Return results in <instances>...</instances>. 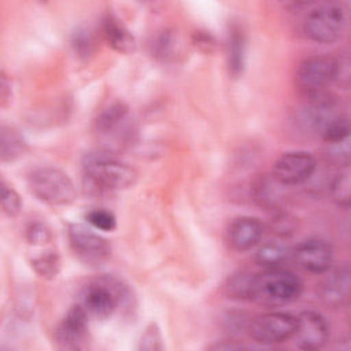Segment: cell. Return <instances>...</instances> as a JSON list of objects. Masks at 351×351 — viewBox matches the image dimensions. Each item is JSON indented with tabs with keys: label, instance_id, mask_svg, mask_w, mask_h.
Masks as SVG:
<instances>
[{
	"label": "cell",
	"instance_id": "6da1fadb",
	"mask_svg": "<svg viewBox=\"0 0 351 351\" xmlns=\"http://www.w3.org/2000/svg\"><path fill=\"white\" fill-rule=\"evenodd\" d=\"M82 173L92 188L97 191H122L133 186L137 171L108 151L96 149L84 155Z\"/></svg>",
	"mask_w": 351,
	"mask_h": 351
},
{
	"label": "cell",
	"instance_id": "7a4b0ae2",
	"mask_svg": "<svg viewBox=\"0 0 351 351\" xmlns=\"http://www.w3.org/2000/svg\"><path fill=\"white\" fill-rule=\"evenodd\" d=\"M302 292L303 282L291 270L274 267L254 273L251 302L266 307H280L296 300Z\"/></svg>",
	"mask_w": 351,
	"mask_h": 351
},
{
	"label": "cell",
	"instance_id": "3957f363",
	"mask_svg": "<svg viewBox=\"0 0 351 351\" xmlns=\"http://www.w3.org/2000/svg\"><path fill=\"white\" fill-rule=\"evenodd\" d=\"M27 186L33 196L49 206H67L77 197V189L67 173L58 167L43 166L27 176Z\"/></svg>",
	"mask_w": 351,
	"mask_h": 351
},
{
	"label": "cell",
	"instance_id": "277c9868",
	"mask_svg": "<svg viewBox=\"0 0 351 351\" xmlns=\"http://www.w3.org/2000/svg\"><path fill=\"white\" fill-rule=\"evenodd\" d=\"M125 296V288L115 280L101 278L90 282L82 299V306L85 307L89 317L97 319H107L114 315V313L122 304Z\"/></svg>",
	"mask_w": 351,
	"mask_h": 351
},
{
	"label": "cell",
	"instance_id": "5b68a950",
	"mask_svg": "<svg viewBox=\"0 0 351 351\" xmlns=\"http://www.w3.org/2000/svg\"><path fill=\"white\" fill-rule=\"evenodd\" d=\"M344 27V11L337 5H321L311 10L303 23L306 37L321 44L337 41L341 37Z\"/></svg>",
	"mask_w": 351,
	"mask_h": 351
},
{
	"label": "cell",
	"instance_id": "8992f818",
	"mask_svg": "<svg viewBox=\"0 0 351 351\" xmlns=\"http://www.w3.org/2000/svg\"><path fill=\"white\" fill-rule=\"evenodd\" d=\"M295 328V315L285 311H270L252 318L247 325V332L254 341L271 346L291 339Z\"/></svg>",
	"mask_w": 351,
	"mask_h": 351
},
{
	"label": "cell",
	"instance_id": "52a82bcc",
	"mask_svg": "<svg viewBox=\"0 0 351 351\" xmlns=\"http://www.w3.org/2000/svg\"><path fill=\"white\" fill-rule=\"evenodd\" d=\"M67 237L74 254L86 265L99 266L110 256L108 241L84 223H69Z\"/></svg>",
	"mask_w": 351,
	"mask_h": 351
},
{
	"label": "cell",
	"instance_id": "ba28073f",
	"mask_svg": "<svg viewBox=\"0 0 351 351\" xmlns=\"http://www.w3.org/2000/svg\"><path fill=\"white\" fill-rule=\"evenodd\" d=\"M336 59L328 55H313L306 58L298 67L296 84L307 96L321 95L322 90L333 82Z\"/></svg>",
	"mask_w": 351,
	"mask_h": 351
},
{
	"label": "cell",
	"instance_id": "9c48e42d",
	"mask_svg": "<svg viewBox=\"0 0 351 351\" xmlns=\"http://www.w3.org/2000/svg\"><path fill=\"white\" fill-rule=\"evenodd\" d=\"M317 160L306 151H289L282 154L273 165L271 176L282 185H298L307 181L315 171Z\"/></svg>",
	"mask_w": 351,
	"mask_h": 351
},
{
	"label": "cell",
	"instance_id": "30bf717a",
	"mask_svg": "<svg viewBox=\"0 0 351 351\" xmlns=\"http://www.w3.org/2000/svg\"><path fill=\"white\" fill-rule=\"evenodd\" d=\"M329 336V324L319 313L306 310L296 317V328L292 337L299 348L307 351L319 350L325 347Z\"/></svg>",
	"mask_w": 351,
	"mask_h": 351
},
{
	"label": "cell",
	"instance_id": "8fae6325",
	"mask_svg": "<svg viewBox=\"0 0 351 351\" xmlns=\"http://www.w3.org/2000/svg\"><path fill=\"white\" fill-rule=\"evenodd\" d=\"M88 318L89 314L82 304L71 306L55 332L59 346L70 350L81 348L88 337Z\"/></svg>",
	"mask_w": 351,
	"mask_h": 351
},
{
	"label": "cell",
	"instance_id": "7c38bea8",
	"mask_svg": "<svg viewBox=\"0 0 351 351\" xmlns=\"http://www.w3.org/2000/svg\"><path fill=\"white\" fill-rule=\"evenodd\" d=\"M293 258L303 270L321 274L330 269L333 250L330 244L322 239H307L296 245Z\"/></svg>",
	"mask_w": 351,
	"mask_h": 351
},
{
	"label": "cell",
	"instance_id": "4fadbf2b",
	"mask_svg": "<svg viewBox=\"0 0 351 351\" xmlns=\"http://www.w3.org/2000/svg\"><path fill=\"white\" fill-rule=\"evenodd\" d=\"M265 233L263 222L256 217L243 215L234 218L226 230V240L234 251L244 252L259 244Z\"/></svg>",
	"mask_w": 351,
	"mask_h": 351
},
{
	"label": "cell",
	"instance_id": "5bb4252c",
	"mask_svg": "<svg viewBox=\"0 0 351 351\" xmlns=\"http://www.w3.org/2000/svg\"><path fill=\"white\" fill-rule=\"evenodd\" d=\"M325 273L318 288L319 298L329 307H341L350 298V269L344 265L332 270L328 269Z\"/></svg>",
	"mask_w": 351,
	"mask_h": 351
},
{
	"label": "cell",
	"instance_id": "9a60e30c",
	"mask_svg": "<svg viewBox=\"0 0 351 351\" xmlns=\"http://www.w3.org/2000/svg\"><path fill=\"white\" fill-rule=\"evenodd\" d=\"M101 30L106 43L119 53H132L136 49V40L130 30L112 12H107L101 21Z\"/></svg>",
	"mask_w": 351,
	"mask_h": 351
},
{
	"label": "cell",
	"instance_id": "2e32d148",
	"mask_svg": "<svg viewBox=\"0 0 351 351\" xmlns=\"http://www.w3.org/2000/svg\"><path fill=\"white\" fill-rule=\"evenodd\" d=\"M247 37L243 27L237 23L229 26L226 38V62L232 78H239L245 67Z\"/></svg>",
	"mask_w": 351,
	"mask_h": 351
},
{
	"label": "cell",
	"instance_id": "e0dca14e",
	"mask_svg": "<svg viewBox=\"0 0 351 351\" xmlns=\"http://www.w3.org/2000/svg\"><path fill=\"white\" fill-rule=\"evenodd\" d=\"M282 184H280L271 174L262 176L254 184V199L255 202L270 211H278L281 208V203L284 196Z\"/></svg>",
	"mask_w": 351,
	"mask_h": 351
},
{
	"label": "cell",
	"instance_id": "ac0fdd59",
	"mask_svg": "<svg viewBox=\"0 0 351 351\" xmlns=\"http://www.w3.org/2000/svg\"><path fill=\"white\" fill-rule=\"evenodd\" d=\"M27 149L26 140L12 126L1 125L0 129V158L1 162H14Z\"/></svg>",
	"mask_w": 351,
	"mask_h": 351
},
{
	"label": "cell",
	"instance_id": "d6986e66",
	"mask_svg": "<svg viewBox=\"0 0 351 351\" xmlns=\"http://www.w3.org/2000/svg\"><path fill=\"white\" fill-rule=\"evenodd\" d=\"M289 250L282 241L269 240L259 245L255 252V262L258 266L265 269L281 267V265L288 259Z\"/></svg>",
	"mask_w": 351,
	"mask_h": 351
},
{
	"label": "cell",
	"instance_id": "ffe728a7",
	"mask_svg": "<svg viewBox=\"0 0 351 351\" xmlns=\"http://www.w3.org/2000/svg\"><path fill=\"white\" fill-rule=\"evenodd\" d=\"M129 107L125 101H114L103 108L93 121V128L99 133H107L118 126L128 115Z\"/></svg>",
	"mask_w": 351,
	"mask_h": 351
},
{
	"label": "cell",
	"instance_id": "44dd1931",
	"mask_svg": "<svg viewBox=\"0 0 351 351\" xmlns=\"http://www.w3.org/2000/svg\"><path fill=\"white\" fill-rule=\"evenodd\" d=\"M252 280H254V273H250V271L234 273L230 277H228V280L225 281L223 292L229 299L251 302Z\"/></svg>",
	"mask_w": 351,
	"mask_h": 351
},
{
	"label": "cell",
	"instance_id": "7402d4cb",
	"mask_svg": "<svg viewBox=\"0 0 351 351\" xmlns=\"http://www.w3.org/2000/svg\"><path fill=\"white\" fill-rule=\"evenodd\" d=\"M30 266L40 277L47 280L55 278L60 270L59 254L52 248L45 250L44 252H40L30 259Z\"/></svg>",
	"mask_w": 351,
	"mask_h": 351
},
{
	"label": "cell",
	"instance_id": "603a6c76",
	"mask_svg": "<svg viewBox=\"0 0 351 351\" xmlns=\"http://www.w3.org/2000/svg\"><path fill=\"white\" fill-rule=\"evenodd\" d=\"M330 195L333 202L341 207L348 208L351 203V180H350V166L343 167L332 181Z\"/></svg>",
	"mask_w": 351,
	"mask_h": 351
},
{
	"label": "cell",
	"instance_id": "cb8c5ba5",
	"mask_svg": "<svg viewBox=\"0 0 351 351\" xmlns=\"http://www.w3.org/2000/svg\"><path fill=\"white\" fill-rule=\"evenodd\" d=\"M74 53L81 59H88L95 51V38L92 32L85 26H78L70 38Z\"/></svg>",
	"mask_w": 351,
	"mask_h": 351
},
{
	"label": "cell",
	"instance_id": "d4e9b609",
	"mask_svg": "<svg viewBox=\"0 0 351 351\" xmlns=\"http://www.w3.org/2000/svg\"><path fill=\"white\" fill-rule=\"evenodd\" d=\"M0 200H1V210L7 217L14 218L19 214L22 208L21 196L16 192V189L12 185H10L4 178H1L0 181Z\"/></svg>",
	"mask_w": 351,
	"mask_h": 351
},
{
	"label": "cell",
	"instance_id": "484cf974",
	"mask_svg": "<svg viewBox=\"0 0 351 351\" xmlns=\"http://www.w3.org/2000/svg\"><path fill=\"white\" fill-rule=\"evenodd\" d=\"M25 240L33 247H43L52 241V232L41 221H30L25 228Z\"/></svg>",
	"mask_w": 351,
	"mask_h": 351
},
{
	"label": "cell",
	"instance_id": "4316f807",
	"mask_svg": "<svg viewBox=\"0 0 351 351\" xmlns=\"http://www.w3.org/2000/svg\"><path fill=\"white\" fill-rule=\"evenodd\" d=\"M86 222L101 232H112L117 228V217L106 208H93L85 214Z\"/></svg>",
	"mask_w": 351,
	"mask_h": 351
},
{
	"label": "cell",
	"instance_id": "83f0119b",
	"mask_svg": "<svg viewBox=\"0 0 351 351\" xmlns=\"http://www.w3.org/2000/svg\"><path fill=\"white\" fill-rule=\"evenodd\" d=\"M163 339L160 335V330L155 322H151L145 330L141 335L138 350H145V351H156V350H163Z\"/></svg>",
	"mask_w": 351,
	"mask_h": 351
},
{
	"label": "cell",
	"instance_id": "f1b7e54d",
	"mask_svg": "<svg viewBox=\"0 0 351 351\" xmlns=\"http://www.w3.org/2000/svg\"><path fill=\"white\" fill-rule=\"evenodd\" d=\"M328 145H329L328 155L333 163L341 167L350 166V137L343 141L328 144Z\"/></svg>",
	"mask_w": 351,
	"mask_h": 351
},
{
	"label": "cell",
	"instance_id": "f546056e",
	"mask_svg": "<svg viewBox=\"0 0 351 351\" xmlns=\"http://www.w3.org/2000/svg\"><path fill=\"white\" fill-rule=\"evenodd\" d=\"M173 48V33L170 30H162L151 44V52L156 58H165Z\"/></svg>",
	"mask_w": 351,
	"mask_h": 351
},
{
	"label": "cell",
	"instance_id": "4dcf8cb0",
	"mask_svg": "<svg viewBox=\"0 0 351 351\" xmlns=\"http://www.w3.org/2000/svg\"><path fill=\"white\" fill-rule=\"evenodd\" d=\"M350 78H351V70H350V58L347 55H343L336 59L335 66V77L333 82H336L340 88L348 89L350 86Z\"/></svg>",
	"mask_w": 351,
	"mask_h": 351
},
{
	"label": "cell",
	"instance_id": "1f68e13d",
	"mask_svg": "<svg viewBox=\"0 0 351 351\" xmlns=\"http://www.w3.org/2000/svg\"><path fill=\"white\" fill-rule=\"evenodd\" d=\"M193 44L197 49H200L204 53H213L217 48L215 38L208 32H195L193 33Z\"/></svg>",
	"mask_w": 351,
	"mask_h": 351
},
{
	"label": "cell",
	"instance_id": "d6a6232c",
	"mask_svg": "<svg viewBox=\"0 0 351 351\" xmlns=\"http://www.w3.org/2000/svg\"><path fill=\"white\" fill-rule=\"evenodd\" d=\"M274 213H276V215L273 218V229L281 236H285L289 232H292V228H293L292 219H289V217L287 214L280 213V210L274 211Z\"/></svg>",
	"mask_w": 351,
	"mask_h": 351
},
{
	"label": "cell",
	"instance_id": "836d02e7",
	"mask_svg": "<svg viewBox=\"0 0 351 351\" xmlns=\"http://www.w3.org/2000/svg\"><path fill=\"white\" fill-rule=\"evenodd\" d=\"M12 96V86H11V80L5 74V71H1V78H0V103L1 107H5Z\"/></svg>",
	"mask_w": 351,
	"mask_h": 351
}]
</instances>
